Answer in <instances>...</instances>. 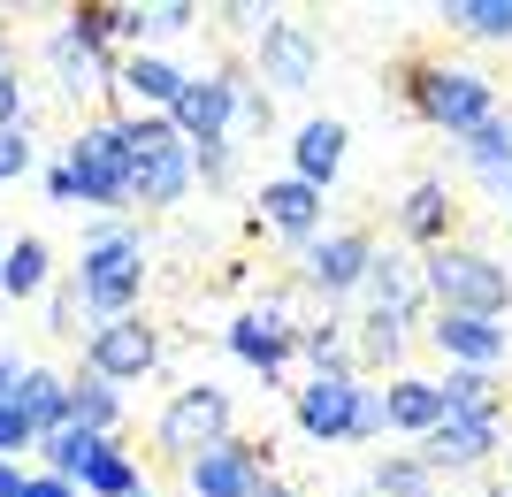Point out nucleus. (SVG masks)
I'll return each instance as SVG.
<instances>
[{
  "instance_id": "f3484780",
  "label": "nucleus",
  "mask_w": 512,
  "mask_h": 497,
  "mask_svg": "<svg viewBox=\"0 0 512 497\" xmlns=\"http://www.w3.org/2000/svg\"><path fill=\"white\" fill-rule=\"evenodd\" d=\"M260 222L283 230V238H299V245H314L321 238V192L299 184V176H276V184H260Z\"/></svg>"
},
{
  "instance_id": "79ce46f5",
  "label": "nucleus",
  "mask_w": 512,
  "mask_h": 497,
  "mask_svg": "<svg viewBox=\"0 0 512 497\" xmlns=\"http://www.w3.org/2000/svg\"><path fill=\"white\" fill-rule=\"evenodd\" d=\"M253 497H299V490H291V482H276V475H268V482H260Z\"/></svg>"
},
{
  "instance_id": "2eb2a0df",
  "label": "nucleus",
  "mask_w": 512,
  "mask_h": 497,
  "mask_svg": "<svg viewBox=\"0 0 512 497\" xmlns=\"http://www.w3.org/2000/svg\"><path fill=\"white\" fill-rule=\"evenodd\" d=\"M46 62H54V77H62L69 100H77V92H107V85H115V62H107V46H92L77 23H62V31L46 39Z\"/></svg>"
},
{
  "instance_id": "2f4dec72",
  "label": "nucleus",
  "mask_w": 512,
  "mask_h": 497,
  "mask_svg": "<svg viewBox=\"0 0 512 497\" xmlns=\"http://www.w3.org/2000/svg\"><path fill=\"white\" fill-rule=\"evenodd\" d=\"M375 490L383 497H436V475H428L421 459H383V467H375Z\"/></svg>"
},
{
  "instance_id": "c85d7f7f",
  "label": "nucleus",
  "mask_w": 512,
  "mask_h": 497,
  "mask_svg": "<svg viewBox=\"0 0 512 497\" xmlns=\"http://www.w3.org/2000/svg\"><path fill=\"white\" fill-rule=\"evenodd\" d=\"M444 23L467 39H512V0H459V8H444Z\"/></svg>"
},
{
  "instance_id": "0eeeda50",
  "label": "nucleus",
  "mask_w": 512,
  "mask_h": 497,
  "mask_svg": "<svg viewBox=\"0 0 512 497\" xmlns=\"http://www.w3.org/2000/svg\"><path fill=\"white\" fill-rule=\"evenodd\" d=\"M184 482H192V497H253L260 482H268V444L222 436L214 452L184 459Z\"/></svg>"
},
{
  "instance_id": "20e7f679",
  "label": "nucleus",
  "mask_w": 512,
  "mask_h": 497,
  "mask_svg": "<svg viewBox=\"0 0 512 497\" xmlns=\"http://www.w3.org/2000/svg\"><path fill=\"white\" fill-rule=\"evenodd\" d=\"M123 138H130V199L138 207H176L192 192V146L169 115H123Z\"/></svg>"
},
{
  "instance_id": "37998d69",
  "label": "nucleus",
  "mask_w": 512,
  "mask_h": 497,
  "mask_svg": "<svg viewBox=\"0 0 512 497\" xmlns=\"http://www.w3.org/2000/svg\"><path fill=\"white\" fill-rule=\"evenodd\" d=\"M130 497H153V490H130Z\"/></svg>"
},
{
  "instance_id": "a878e982",
  "label": "nucleus",
  "mask_w": 512,
  "mask_h": 497,
  "mask_svg": "<svg viewBox=\"0 0 512 497\" xmlns=\"http://www.w3.org/2000/svg\"><path fill=\"white\" fill-rule=\"evenodd\" d=\"M0 291H8V299L46 291V238H16L8 253H0Z\"/></svg>"
},
{
  "instance_id": "ddd939ff",
  "label": "nucleus",
  "mask_w": 512,
  "mask_h": 497,
  "mask_svg": "<svg viewBox=\"0 0 512 497\" xmlns=\"http://www.w3.org/2000/svg\"><path fill=\"white\" fill-rule=\"evenodd\" d=\"M497 452V421H474V413H444L436 429L421 436V467L428 475H444V467H482V459Z\"/></svg>"
},
{
  "instance_id": "5701e85b",
  "label": "nucleus",
  "mask_w": 512,
  "mask_h": 497,
  "mask_svg": "<svg viewBox=\"0 0 512 497\" xmlns=\"http://www.w3.org/2000/svg\"><path fill=\"white\" fill-rule=\"evenodd\" d=\"M16 406H23V421H31L39 436H54L69 421V383H62V375H46V368H23Z\"/></svg>"
},
{
  "instance_id": "bb28decb",
  "label": "nucleus",
  "mask_w": 512,
  "mask_h": 497,
  "mask_svg": "<svg viewBox=\"0 0 512 497\" xmlns=\"http://www.w3.org/2000/svg\"><path fill=\"white\" fill-rule=\"evenodd\" d=\"M436 398H444V413H474V421H497V390H490V375H474V368H451L444 383H436Z\"/></svg>"
},
{
  "instance_id": "393cba45",
  "label": "nucleus",
  "mask_w": 512,
  "mask_h": 497,
  "mask_svg": "<svg viewBox=\"0 0 512 497\" xmlns=\"http://www.w3.org/2000/svg\"><path fill=\"white\" fill-rule=\"evenodd\" d=\"M451 230V192L436 184V176H421L406 192V238H421V245H436Z\"/></svg>"
},
{
  "instance_id": "1a4fd4ad",
  "label": "nucleus",
  "mask_w": 512,
  "mask_h": 497,
  "mask_svg": "<svg viewBox=\"0 0 512 497\" xmlns=\"http://www.w3.org/2000/svg\"><path fill=\"white\" fill-rule=\"evenodd\" d=\"M161 368V337H153L146 314H123V322H100L92 329V375L107 383H138V375Z\"/></svg>"
},
{
  "instance_id": "9b49d317",
  "label": "nucleus",
  "mask_w": 512,
  "mask_h": 497,
  "mask_svg": "<svg viewBox=\"0 0 512 497\" xmlns=\"http://www.w3.org/2000/svg\"><path fill=\"white\" fill-rule=\"evenodd\" d=\"M314 69H321V39L306 31V23H291V16H268V31H260V85L306 92Z\"/></svg>"
},
{
  "instance_id": "39448f33",
  "label": "nucleus",
  "mask_w": 512,
  "mask_h": 497,
  "mask_svg": "<svg viewBox=\"0 0 512 497\" xmlns=\"http://www.w3.org/2000/svg\"><path fill=\"white\" fill-rule=\"evenodd\" d=\"M413 108L428 115L436 130H482V123H497V92H490V77L482 69H413Z\"/></svg>"
},
{
  "instance_id": "4468645a",
  "label": "nucleus",
  "mask_w": 512,
  "mask_h": 497,
  "mask_svg": "<svg viewBox=\"0 0 512 497\" xmlns=\"http://www.w3.org/2000/svg\"><path fill=\"white\" fill-rule=\"evenodd\" d=\"M115 92H123L130 115H176V100H184V69L161 62V54H130V62H115Z\"/></svg>"
},
{
  "instance_id": "ea45409f",
  "label": "nucleus",
  "mask_w": 512,
  "mask_h": 497,
  "mask_svg": "<svg viewBox=\"0 0 512 497\" xmlns=\"http://www.w3.org/2000/svg\"><path fill=\"white\" fill-rule=\"evenodd\" d=\"M16 383H23V368H16V352H0V398H16Z\"/></svg>"
},
{
  "instance_id": "cd10ccee",
  "label": "nucleus",
  "mask_w": 512,
  "mask_h": 497,
  "mask_svg": "<svg viewBox=\"0 0 512 497\" xmlns=\"http://www.w3.org/2000/svg\"><path fill=\"white\" fill-rule=\"evenodd\" d=\"M467 161L490 184H512V123H482V130H467Z\"/></svg>"
},
{
  "instance_id": "9d476101",
  "label": "nucleus",
  "mask_w": 512,
  "mask_h": 497,
  "mask_svg": "<svg viewBox=\"0 0 512 497\" xmlns=\"http://www.w3.org/2000/svg\"><path fill=\"white\" fill-rule=\"evenodd\" d=\"M367 260H375V238L367 230H329V238L306 245V291H321V299H344V291H360L367 283Z\"/></svg>"
},
{
  "instance_id": "f704fd0d",
  "label": "nucleus",
  "mask_w": 512,
  "mask_h": 497,
  "mask_svg": "<svg viewBox=\"0 0 512 497\" xmlns=\"http://www.w3.org/2000/svg\"><path fill=\"white\" fill-rule=\"evenodd\" d=\"M23 169H31V138H23V130H0V192H8Z\"/></svg>"
},
{
  "instance_id": "aec40b11",
  "label": "nucleus",
  "mask_w": 512,
  "mask_h": 497,
  "mask_svg": "<svg viewBox=\"0 0 512 497\" xmlns=\"http://www.w3.org/2000/svg\"><path fill=\"white\" fill-rule=\"evenodd\" d=\"M344 169V123H329V115H321V123H306L299 130V146H291V176H299V184H329V176Z\"/></svg>"
},
{
  "instance_id": "a19ab883",
  "label": "nucleus",
  "mask_w": 512,
  "mask_h": 497,
  "mask_svg": "<svg viewBox=\"0 0 512 497\" xmlns=\"http://www.w3.org/2000/svg\"><path fill=\"white\" fill-rule=\"evenodd\" d=\"M0 497H23V467L16 459H0Z\"/></svg>"
},
{
  "instance_id": "f8f14e48",
  "label": "nucleus",
  "mask_w": 512,
  "mask_h": 497,
  "mask_svg": "<svg viewBox=\"0 0 512 497\" xmlns=\"http://www.w3.org/2000/svg\"><path fill=\"white\" fill-rule=\"evenodd\" d=\"M230 352L245 360V368H260V375H276L291 352H299V329H291V314H283L276 299H260L253 314H237L230 322Z\"/></svg>"
},
{
  "instance_id": "b1692460",
  "label": "nucleus",
  "mask_w": 512,
  "mask_h": 497,
  "mask_svg": "<svg viewBox=\"0 0 512 497\" xmlns=\"http://www.w3.org/2000/svg\"><path fill=\"white\" fill-rule=\"evenodd\" d=\"M69 421H77V429H92V436H107L115 421H123V398H115V383L85 368L77 383H69Z\"/></svg>"
},
{
  "instance_id": "58836bf2",
  "label": "nucleus",
  "mask_w": 512,
  "mask_h": 497,
  "mask_svg": "<svg viewBox=\"0 0 512 497\" xmlns=\"http://www.w3.org/2000/svg\"><path fill=\"white\" fill-rule=\"evenodd\" d=\"M77 306H85V299H77V283H62V291H54V329L77 322Z\"/></svg>"
},
{
  "instance_id": "72a5a7b5",
  "label": "nucleus",
  "mask_w": 512,
  "mask_h": 497,
  "mask_svg": "<svg viewBox=\"0 0 512 497\" xmlns=\"http://www.w3.org/2000/svg\"><path fill=\"white\" fill-rule=\"evenodd\" d=\"M0 130H23V85H16V54L0 39Z\"/></svg>"
},
{
  "instance_id": "e433bc0d",
  "label": "nucleus",
  "mask_w": 512,
  "mask_h": 497,
  "mask_svg": "<svg viewBox=\"0 0 512 497\" xmlns=\"http://www.w3.org/2000/svg\"><path fill=\"white\" fill-rule=\"evenodd\" d=\"M153 39H176V31H199V8H146Z\"/></svg>"
},
{
  "instance_id": "7ed1b4c3",
  "label": "nucleus",
  "mask_w": 512,
  "mask_h": 497,
  "mask_svg": "<svg viewBox=\"0 0 512 497\" xmlns=\"http://www.w3.org/2000/svg\"><path fill=\"white\" fill-rule=\"evenodd\" d=\"M421 283H428V299H436V314L497 322V314L512 306V276L490 253H467V245H436V253L421 260Z\"/></svg>"
},
{
  "instance_id": "f257e3e1",
  "label": "nucleus",
  "mask_w": 512,
  "mask_h": 497,
  "mask_svg": "<svg viewBox=\"0 0 512 497\" xmlns=\"http://www.w3.org/2000/svg\"><path fill=\"white\" fill-rule=\"evenodd\" d=\"M46 199L123 207V199H130V138H123V115H115V123H85L77 138H69V153L46 169Z\"/></svg>"
},
{
  "instance_id": "4c0bfd02",
  "label": "nucleus",
  "mask_w": 512,
  "mask_h": 497,
  "mask_svg": "<svg viewBox=\"0 0 512 497\" xmlns=\"http://www.w3.org/2000/svg\"><path fill=\"white\" fill-rule=\"evenodd\" d=\"M23 497H77V482H54V475H23Z\"/></svg>"
},
{
  "instance_id": "6ab92c4d",
  "label": "nucleus",
  "mask_w": 512,
  "mask_h": 497,
  "mask_svg": "<svg viewBox=\"0 0 512 497\" xmlns=\"http://www.w3.org/2000/svg\"><path fill=\"white\" fill-rule=\"evenodd\" d=\"M421 268H413L406 253H375L367 260V306L375 314H398V322H413V306H421Z\"/></svg>"
},
{
  "instance_id": "412c9836",
  "label": "nucleus",
  "mask_w": 512,
  "mask_h": 497,
  "mask_svg": "<svg viewBox=\"0 0 512 497\" xmlns=\"http://www.w3.org/2000/svg\"><path fill=\"white\" fill-rule=\"evenodd\" d=\"M383 413H390V429L428 436L436 421H444V398H436V383H421V375H398V383L383 390Z\"/></svg>"
},
{
  "instance_id": "473e14b6",
  "label": "nucleus",
  "mask_w": 512,
  "mask_h": 497,
  "mask_svg": "<svg viewBox=\"0 0 512 497\" xmlns=\"http://www.w3.org/2000/svg\"><path fill=\"white\" fill-rule=\"evenodd\" d=\"M16 452H39V429L23 421L16 398H0V459H16Z\"/></svg>"
},
{
  "instance_id": "6e6552de",
  "label": "nucleus",
  "mask_w": 512,
  "mask_h": 497,
  "mask_svg": "<svg viewBox=\"0 0 512 497\" xmlns=\"http://www.w3.org/2000/svg\"><path fill=\"white\" fill-rule=\"evenodd\" d=\"M237 108H245L237 77H184V100L169 123L184 130V146H207V138H237Z\"/></svg>"
},
{
  "instance_id": "dca6fc26",
  "label": "nucleus",
  "mask_w": 512,
  "mask_h": 497,
  "mask_svg": "<svg viewBox=\"0 0 512 497\" xmlns=\"http://www.w3.org/2000/svg\"><path fill=\"white\" fill-rule=\"evenodd\" d=\"M436 352L444 360H459V368H474V375H490L497 360H505V329L497 322H474V314H436Z\"/></svg>"
},
{
  "instance_id": "7c9ffc66",
  "label": "nucleus",
  "mask_w": 512,
  "mask_h": 497,
  "mask_svg": "<svg viewBox=\"0 0 512 497\" xmlns=\"http://www.w3.org/2000/svg\"><path fill=\"white\" fill-rule=\"evenodd\" d=\"M360 352L375 360V368H398V352H406V322L367 306V322H360Z\"/></svg>"
},
{
  "instance_id": "c756f323",
  "label": "nucleus",
  "mask_w": 512,
  "mask_h": 497,
  "mask_svg": "<svg viewBox=\"0 0 512 497\" xmlns=\"http://www.w3.org/2000/svg\"><path fill=\"white\" fill-rule=\"evenodd\" d=\"M77 490H92V497H130V490H138V459L107 444V452L85 467V482H77Z\"/></svg>"
},
{
  "instance_id": "c9c22d12",
  "label": "nucleus",
  "mask_w": 512,
  "mask_h": 497,
  "mask_svg": "<svg viewBox=\"0 0 512 497\" xmlns=\"http://www.w3.org/2000/svg\"><path fill=\"white\" fill-rule=\"evenodd\" d=\"M383 421H390V413H383V390H360V406H352V436L367 444V436H383Z\"/></svg>"
},
{
  "instance_id": "4be33fe9",
  "label": "nucleus",
  "mask_w": 512,
  "mask_h": 497,
  "mask_svg": "<svg viewBox=\"0 0 512 497\" xmlns=\"http://www.w3.org/2000/svg\"><path fill=\"white\" fill-rule=\"evenodd\" d=\"M39 452H46V475H54V482H85V467L107 452V436H92V429H77V421H62L54 436H39Z\"/></svg>"
},
{
  "instance_id": "f03ea898",
  "label": "nucleus",
  "mask_w": 512,
  "mask_h": 497,
  "mask_svg": "<svg viewBox=\"0 0 512 497\" xmlns=\"http://www.w3.org/2000/svg\"><path fill=\"white\" fill-rule=\"evenodd\" d=\"M138 291H146V245H138V230H92L85 260H77L85 314L123 322V314H138Z\"/></svg>"
},
{
  "instance_id": "a211bd4d",
  "label": "nucleus",
  "mask_w": 512,
  "mask_h": 497,
  "mask_svg": "<svg viewBox=\"0 0 512 497\" xmlns=\"http://www.w3.org/2000/svg\"><path fill=\"white\" fill-rule=\"evenodd\" d=\"M352 406H360V383L352 375H314V383L299 390V429L306 436H352Z\"/></svg>"
},
{
  "instance_id": "423d86ee",
  "label": "nucleus",
  "mask_w": 512,
  "mask_h": 497,
  "mask_svg": "<svg viewBox=\"0 0 512 497\" xmlns=\"http://www.w3.org/2000/svg\"><path fill=\"white\" fill-rule=\"evenodd\" d=\"M222 436H230V398H222L214 383H192V390L169 398V413H161V452L199 459V452H214Z\"/></svg>"
}]
</instances>
